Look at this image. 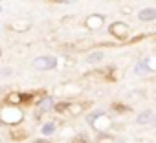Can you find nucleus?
<instances>
[{"mask_svg": "<svg viewBox=\"0 0 156 143\" xmlns=\"http://www.w3.org/2000/svg\"><path fill=\"white\" fill-rule=\"evenodd\" d=\"M55 123L53 121H48V123H44L42 125V128H41V132L44 134V136H51V134H55Z\"/></svg>", "mask_w": 156, "mask_h": 143, "instance_id": "obj_5", "label": "nucleus"}, {"mask_svg": "<svg viewBox=\"0 0 156 143\" xmlns=\"http://www.w3.org/2000/svg\"><path fill=\"white\" fill-rule=\"evenodd\" d=\"M147 72H151V70H149V66H147V62H145V61H143V62H138V64L134 66V74H138V75L147 74Z\"/></svg>", "mask_w": 156, "mask_h": 143, "instance_id": "obj_7", "label": "nucleus"}, {"mask_svg": "<svg viewBox=\"0 0 156 143\" xmlns=\"http://www.w3.org/2000/svg\"><path fill=\"white\" fill-rule=\"evenodd\" d=\"M138 20L141 22H152L156 20V8H143L138 11Z\"/></svg>", "mask_w": 156, "mask_h": 143, "instance_id": "obj_2", "label": "nucleus"}, {"mask_svg": "<svg viewBox=\"0 0 156 143\" xmlns=\"http://www.w3.org/2000/svg\"><path fill=\"white\" fill-rule=\"evenodd\" d=\"M0 13H2V6H0Z\"/></svg>", "mask_w": 156, "mask_h": 143, "instance_id": "obj_12", "label": "nucleus"}, {"mask_svg": "<svg viewBox=\"0 0 156 143\" xmlns=\"http://www.w3.org/2000/svg\"><path fill=\"white\" fill-rule=\"evenodd\" d=\"M57 2H73V0H57Z\"/></svg>", "mask_w": 156, "mask_h": 143, "instance_id": "obj_10", "label": "nucleus"}, {"mask_svg": "<svg viewBox=\"0 0 156 143\" xmlns=\"http://www.w3.org/2000/svg\"><path fill=\"white\" fill-rule=\"evenodd\" d=\"M51 106H55V105H53V99H51V97H44V99H42V101L39 103L37 114H39V112H46V110H50Z\"/></svg>", "mask_w": 156, "mask_h": 143, "instance_id": "obj_4", "label": "nucleus"}, {"mask_svg": "<svg viewBox=\"0 0 156 143\" xmlns=\"http://www.w3.org/2000/svg\"><path fill=\"white\" fill-rule=\"evenodd\" d=\"M31 66H33L35 70H39V72L53 70V68L57 66V57H53V55H42V57H37V59H33Z\"/></svg>", "mask_w": 156, "mask_h": 143, "instance_id": "obj_1", "label": "nucleus"}, {"mask_svg": "<svg viewBox=\"0 0 156 143\" xmlns=\"http://www.w3.org/2000/svg\"><path fill=\"white\" fill-rule=\"evenodd\" d=\"M116 143H125V141H123V139H119V141H116Z\"/></svg>", "mask_w": 156, "mask_h": 143, "instance_id": "obj_11", "label": "nucleus"}, {"mask_svg": "<svg viewBox=\"0 0 156 143\" xmlns=\"http://www.w3.org/2000/svg\"><path fill=\"white\" fill-rule=\"evenodd\" d=\"M152 110H143V112H140L138 116H136V119H134V123L136 125H147V123H151L152 121Z\"/></svg>", "mask_w": 156, "mask_h": 143, "instance_id": "obj_3", "label": "nucleus"}, {"mask_svg": "<svg viewBox=\"0 0 156 143\" xmlns=\"http://www.w3.org/2000/svg\"><path fill=\"white\" fill-rule=\"evenodd\" d=\"M31 143H50V141H46V139H35V141H31Z\"/></svg>", "mask_w": 156, "mask_h": 143, "instance_id": "obj_8", "label": "nucleus"}, {"mask_svg": "<svg viewBox=\"0 0 156 143\" xmlns=\"http://www.w3.org/2000/svg\"><path fill=\"white\" fill-rule=\"evenodd\" d=\"M105 57V53L103 51H92L88 57H87V62H90V64H94V62H99L101 59Z\"/></svg>", "mask_w": 156, "mask_h": 143, "instance_id": "obj_6", "label": "nucleus"}, {"mask_svg": "<svg viewBox=\"0 0 156 143\" xmlns=\"http://www.w3.org/2000/svg\"><path fill=\"white\" fill-rule=\"evenodd\" d=\"M151 123H152V127H154V128H156V114H154V116H152V121H151Z\"/></svg>", "mask_w": 156, "mask_h": 143, "instance_id": "obj_9", "label": "nucleus"}]
</instances>
